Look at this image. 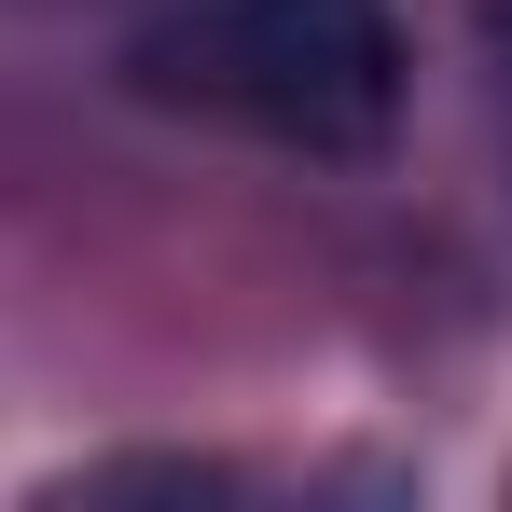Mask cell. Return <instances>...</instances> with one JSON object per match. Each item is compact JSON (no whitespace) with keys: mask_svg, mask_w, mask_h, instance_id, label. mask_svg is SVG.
<instances>
[{"mask_svg":"<svg viewBox=\"0 0 512 512\" xmlns=\"http://www.w3.org/2000/svg\"><path fill=\"white\" fill-rule=\"evenodd\" d=\"M125 84L277 153H374L402 125L388 0H180L125 42Z\"/></svg>","mask_w":512,"mask_h":512,"instance_id":"cell-1","label":"cell"},{"mask_svg":"<svg viewBox=\"0 0 512 512\" xmlns=\"http://www.w3.org/2000/svg\"><path fill=\"white\" fill-rule=\"evenodd\" d=\"M485 42H499V70H512V0H499V14H485Z\"/></svg>","mask_w":512,"mask_h":512,"instance_id":"cell-2","label":"cell"}]
</instances>
